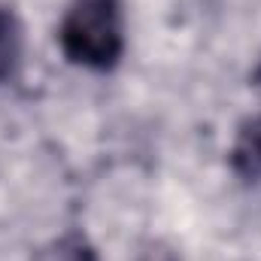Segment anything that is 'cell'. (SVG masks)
Returning a JSON list of instances; mask_svg holds the SVG:
<instances>
[{
  "label": "cell",
  "mask_w": 261,
  "mask_h": 261,
  "mask_svg": "<svg viewBox=\"0 0 261 261\" xmlns=\"http://www.w3.org/2000/svg\"><path fill=\"white\" fill-rule=\"evenodd\" d=\"M61 52L85 70H113L125 52L122 0H70L58 31Z\"/></svg>",
  "instance_id": "obj_1"
},
{
  "label": "cell",
  "mask_w": 261,
  "mask_h": 261,
  "mask_svg": "<svg viewBox=\"0 0 261 261\" xmlns=\"http://www.w3.org/2000/svg\"><path fill=\"white\" fill-rule=\"evenodd\" d=\"M21 46H24L21 21L15 18V12L0 6V82H6L15 73L21 61Z\"/></svg>",
  "instance_id": "obj_3"
},
{
  "label": "cell",
  "mask_w": 261,
  "mask_h": 261,
  "mask_svg": "<svg viewBox=\"0 0 261 261\" xmlns=\"http://www.w3.org/2000/svg\"><path fill=\"white\" fill-rule=\"evenodd\" d=\"M34 261H97V252H94V246L88 243L85 234L70 231L64 237L52 240Z\"/></svg>",
  "instance_id": "obj_4"
},
{
  "label": "cell",
  "mask_w": 261,
  "mask_h": 261,
  "mask_svg": "<svg viewBox=\"0 0 261 261\" xmlns=\"http://www.w3.org/2000/svg\"><path fill=\"white\" fill-rule=\"evenodd\" d=\"M231 167L243 179H261V116L240 125L231 149Z\"/></svg>",
  "instance_id": "obj_2"
},
{
  "label": "cell",
  "mask_w": 261,
  "mask_h": 261,
  "mask_svg": "<svg viewBox=\"0 0 261 261\" xmlns=\"http://www.w3.org/2000/svg\"><path fill=\"white\" fill-rule=\"evenodd\" d=\"M252 85H255V88L261 91V64L255 67V73H252Z\"/></svg>",
  "instance_id": "obj_6"
},
{
  "label": "cell",
  "mask_w": 261,
  "mask_h": 261,
  "mask_svg": "<svg viewBox=\"0 0 261 261\" xmlns=\"http://www.w3.org/2000/svg\"><path fill=\"white\" fill-rule=\"evenodd\" d=\"M137 261H179L176 252L164 243V240H149L140 252H137Z\"/></svg>",
  "instance_id": "obj_5"
}]
</instances>
